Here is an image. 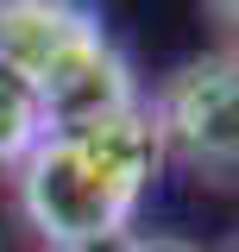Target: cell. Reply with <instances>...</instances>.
<instances>
[{"label": "cell", "instance_id": "obj_5", "mask_svg": "<svg viewBox=\"0 0 239 252\" xmlns=\"http://www.w3.org/2000/svg\"><path fill=\"white\" fill-rule=\"evenodd\" d=\"M126 252H202L195 240H177V233H151V240H132Z\"/></svg>", "mask_w": 239, "mask_h": 252}, {"label": "cell", "instance_id": "obj_1", "mask_svg": "<svg viewBox=\"0 0 239 252\" xmlns=\"http://www.w3.org/2000/svg\"><path fill=\"white\" fill-rule=\"evenodd\" d=\"M157 164H164V132H157V114L145 107L69 126V132H44L19 170V208L44 233V246H101V240H120Z\"/></svg>", "mask_w": 239, "mask_h": 252}, {"label": "cell", "instance_id": "obj_3", "mask_svg": "<svg viewBox=\"0 0 239 252\" xmlns=\"http://www.w3.org/2000/svg\"><path fill=\"white\" fill-rule=\"evenodd\" d=\"M164 152L214 183H239V51L182 63L157 101Z\"/></svg>", "mask_w": 239, "mask_h": 252}, {"label": "cell", "instance_id": "obj_6", "mask_svg": "<svg viewBox=\"0 0 239 252\" xmlns=\"http://www.w3.org/2000/svg\"><path fill=\"white\" fill-rule=\"evenodd\" d=\"M126 246H132V240L120 233V240H101V246H51V252H126Z\"/></svg>", "mask_w": 239, "mask_h": 252}, {"label": "cell", "instance_id": "obj_4", "mask_svg": "<svg viewBox=\"0 0 239 252\" xmlns=\"http://www.w3.org/2000/svg\"><path fill=\"white\" fill-rule=\"evenodd\" d=\"M44 132H51V120H44L38 94L0 63V164H26Z\"/></svg>", "mask_w": 239, "mask_h": 252}, {"label": "cell", "instance_id": "obj_2", "mask_svg": "<svg viewBox=\"0 0 239 252\" xmlns=\"http://www.w3.org/2000/svg\"><path fill=\"white\" fill-rule=\"evenodd\" d=\"M0 63L38 94L51 132L94 126V120L139 107L126 57L107 44V32L82 6H57V0L0 6Z\"/></svg>", "mask_w": 239, "mask_h": 252}]
</instances>
